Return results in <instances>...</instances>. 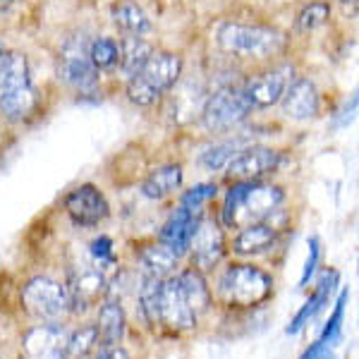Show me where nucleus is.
Masks as SVG:
<instances>
[{
  "instance_id": "1",
  "label": "nucleus",
  "mask_w": 359,
  "mask_h": 359,
  "mask_svg": "<svg viewBox=\"0 0 359 359\" xmlns=\"http://www.w3.org/2000/svg\"><path fill=\"white\" fill-rule=\"evenodd\" d=\"M283 204V189L273 184H262L257 180L237 182L225 196L223 223L228 228H245L252 223H264Z\"/></svg>"
},
{
  "instance_id": "2",
  "label": "nucleus",
  "mask_w": 359,
  "mask_h": 359,
  "mask_svg": "<svg viewBox=\"0 0 359 359\" xmlns=\"http://www.w3.org/2000/svg\"><path fill=\"white\" fill-rule=\"evenodd\" d=\"M216 41L221 50L230 55L242 57H269L283 50L285 36L273 27L262 25H237V22H225L218 27Z\"/></svg>"
},
{
  "instance_id": "3",
  "label": "nucleus",
  "mask_w": 359,
  "mask_h": 359,
  "mask_svg": "<svg viewBox=\"0 0 359 359\" xmlns=\"http://www.w3.org/2000/svg\"><path fill=\"white\" fill-rule=\"evenodd\" d=\"M34 106L29 62L22 53H5L0 62V113L8 120H22Z\"/></svg>"
},
{
  "instance_id": "4",
  "label": "nucleus",
  "mask_w": 359,
  "mask_h": 359,
  "mask_svg": "<svg viewBox=\"0 0 359 359\" xmlns=\"http://www.w3.org/2000/svg\"><path fill=\"white\" fill-rule=\"evenodd\" d=\"M273 283L262 269L235 264L221 278V297L230 306H257L271 297Z\"/></svg>"
},
{
  "instance_id": "5",
  "label": "nucleus",
  "mask_w": 359,
  "mask_h": 359,
  "mask_svg": "<svg viewBox=\"0 0 359 359\" xmlns=\"http://www.w3.org/2000/svg\"><path fill=\"white\" fill-rule=\"evenodd\" d=\"M22 302H25V309L29 314L43 323H57L72 309L67 287L50 280V278L29 280L25 290H22Z\"/></svg>"
},
{
  "instance_id": "6",
  "label": "nucleus",
  "mask_w": 359,
  "mask_h": 359,
  "mask_svg": "<svg viewBox=\"0 0 359 359\" xmlns=\"http://www.w3.org/2000/svg\"><path fill=\"white\" fill-rule=\"evenodd\" d=\"M252 111V103L242 86H223L216 94L208 96L204 106V125L211 132H225L233 130L247 118Z\"/></svg>"
},
{
  "instance_id": "7",
  "label": "nucleus",
  "mask_w": 359,
  "mask_h": 359,
  "mask_svg": "<svg viewBox=\"0 0 359 359\" xmlns=\"http://www.w3.org/2000/svg\"><path fill=\"white\" fill-rule=\"evenodd\" d=\"M96 72L89 57V41L82 39H69L60 50V60H57V74L67 86L77 91H91L96 86Z\"/></svg>"
},
{
  "instance_id": "8",
  "label": "nucleus",
  "mask_w": 359,
  "mask_h": 359,
  "mask_svg": "<svg viewBox=\"0 0 359 359\" xmlns=\"http://www.w3.org/2000/svg\"><path fill=\"white\" fill-rule=\"evenodd\" d=\"M65 211L77 225L94 228L108 218V201L94 184H82L65 196Z\"/></svg>"
},
{
  "instance_id": "9",
  "label": "nucleus",
  "mask_w": 359,
  "mask_h": 359,
  "mask_svg": "<svg viewBox=\"0 0 359 359\" xmlns=\"http://www.w3.org/2000/svg\"><path fill=\"white\" fill-rule=\"evenodd\" d=\"M290 82H292V67L280 65L276 69H269V72H262V74H257V77H252L242 89H245L252 108H269L280 101Z\"/></svg>"
},
{
  "instance_id": "10",
  "label": "nucleus",
  "mask_w": 359,
  "mask_h": 359,
  "mask_svg": "<svg viewBox=\"0 0 359 359\" xmlns=\"http://www.w3.org/2000/svg\"><path fill=\"white\" fill-rule=\"evenodd\" d=\"M280 165V154L266 147H247L230 161L228 177L237 182H249V180H259L262 175H269Z\"/></svg>"
},
{
  "instance_id": "11",
  "label": "nucleus",
  "mask_w": 359,
  "mask_h": 359,
  "mask_svg": "<svg viewBox=\"0 0 359 359\" xmlns=\"http://www.w3.org/2000/svg\"><path fill=\"white\" fill-rule=\"evenodd\" d=\"M180 72H182V57L177 53H170V50H158V53L149 55V60L144 62V67L135 77L142 79L156 96H161L170 86H175Z\"/></svg>"
},
{
  "instance_id": "12",
  "label": "nucleus",
  "mask_w": 359,
  "mask_h": 359,
  "mask_svg": "<svg viewBox=\"0 0 359 359\" xmlns=\"http://www.w3.org/2000/svg\"><path fill=\"white\" fill-rule=\"evenodd\" d=\"M67 333L57 323H43L25 335L27 359H67Z\"/></svg>"
},
{
  "instance_id": "13",
  "label": "nucleus",
  "mask_w": 359,
  "mask_h": 359,
  "mask_svg": "<svg viewBox=\"0 0 359 359\" xmlns=\"http://www.w3.org/2000/svg\"><path fill=\"white\" fill-rule=\"evenodd\" d=\"M189 249H194V264L199 269H213V266L221 262L225 254V242L216 221H211V218L196 221Z\"/></svg>"
},
{
  "instance_id": "14",
  "label": "nucleus",
  "mask_w": 359,
  "mask_h": 359,
  "mask_svg": "<svg viewBox=\"0 0 359 359\" xmlns=\"http://www.w3.org/2000/svg\"><path fill=\"white\" fill-rule=\"evenodd\" d=\"M283 111L290 120H311L321 111V98L314 82L309 79H294L287 84L283 94Z\"/></svg>"
},
{
  "instance_id": "15",
  "label": "nucleus",
  "mask_w": 359,
  "mask_h": 359,
  "mask_svg": "<svg viewBox=\"0 0 359 359\" xmlns=\"http://www.w3.org/2000/svg\"><path fill=\"white\" fill-rule=\"evenodd\" d=\"M196 221H199L196 213L187 211V208H182V206L175 208V211L170 213V218L165 221L163 230H161V245H165L180 259L189 249Z\"/></svg>"
},
{
  "instance_id": "16",
  "label": "nucleus",
  "mask_w": 359,
  "mask_h": 359,
  "mask_svg": "<svg viewBox=\"0 0 359 359\" xmlns=\"http://www.w3.org/2000/svg\"><path fill=\"white\" fill-rule=\"evenodd\" d=\"M106 276L103 271L96 269H84L79 273L72 276V283H69L67 292H69V302L77 311H84L89 306H94L98 299L106 294Z\"/></svg>"
},
{
  "instance_id": "17",
  "label": "nucleus",
  "mask_w": 359,
  "mask_h": 359,
  "mask_svg": "<svg viewBox=\"0 0 359 359\" xmlns=\"http://www.w3.org/2000/svg\"><path fill=\"white\" fill-rule=\"evenodd\" d=\"M335 283H338V273H335V271H326V273L318 278L316 292L311 294L309 299H306L304 306L299 309V314L292 318V323L287 326V333H297L299 328L304 326V323H309L311 318H314L318 311H321L323 306L328 304V299H331V292H333Z\"/></svg>"
},
{
  "instance_id": "18",
  "label": "nucleus",
  "mask_w": 359,
  "mask_h": 359,
  "mask_svg": "<svg viewBox=\"0 0 359 359\" xmlns=\"http://www.w3.org/2000/svg\"><path fill=\"white\" fill-rule=\"evenodd\" d=\"M180 184H182V168L175 163H168V165L156 168L151 175L144 180L142 194L147 196V199H163V196L180 189Z\"/></svg>"
},
{
  "instance_id": "19",
  "label": "nucleus",
  "mask_w": 359,
  "mask_h": 359,
  "mask_svg": "<svg viewBox=\"0 0 359 359\" xmlns=\"http://www.w3.org/2000/svg\"><path fill=\"white\" fill-rule=\"evenodd\" d=\"M276 242V230L266 223H252L240 228V235L235 237L233 249L235 254H262L271 249Z\"/></svg>"
},
{
  "instance_id": "20",
  "label": "nucleus",
  "mask_w": 359,
  "mask_h": 359,
  "mask_svg": "<svg viewBox=\"0 0 359 359\" xmlns=\"http://www.w3.org/2000/svg\"><path fill=\"white\" fill-rule=\"evenodd\" d=\"M113 22L118 29H123L127 36H144L151 32V22L147 13L132 0H123L113 8Z\"/></svg>"
},
{
  "instance_id": "21",
  "label": "nucleus",
  "mask_w": 359,
  "mask_h": 359,
  "mask_svg": "<svg viewBox=\"0 0 359 359\" xmlns=\"http://www.w3.org/2000/svg\"><path fill=\"white\" fill-rule=\"evenodd\" d=\"M98 340L103 343V347H115L118 340L123 338L125 333V314H123V306L108 302L103 304L101 314H98V326H96Z\"/></svg>"
},
{
  "instance_id": "22",
  "label": "nucleus",
  "mask_w": 359,
  "mask_h": 359,
  "mask_svg": "<svg viewBox=\"0 0 359 359\" xmlns=\"http://www.w3.org/2000/svg\"><path fill=\"white\" fill-rule=\"evenodd\" d=\"M154 53V48L144 41L142 36H127L123 43H120V69H123V74L127 79L135 77L139 69L144 67V62L149 60V55Z\"/></svg>"
},
{
  "instance_id": "23",
  "label": "nucleus",
  "mask_w": 359,
  "mask_h": 359,
  "mask_svg": "<svg viewBox=\"0 0 359 359\" xmlns=\"http://www.w3.org/2000/svg\"><path fill=\"white\" fill-rule=\"evenodd\" d=\"M177 280H180V285H182L184 294H187V302L192 306L194 314L199 316L201 311H206L208 304H211V297H208V287L199 271H194V269L182 271V273L177 276Z\"/></svg>"
},
{
  "instance_id": "24",
  "label": "nucleus",
  "mask_w": 359,
  "mask_h": 359,
  "mask_svg": "<svg viewBox=\"0 0 359 359\" xmlns=\"http://www.w3.org/2000/svg\"><path fill=\"white\" fill-rule=\"evenodd\" d=\"M139 262L144 266V276L163 278L177 266V257L165 245H156V247L144 249Z\"/></svg>"
},
{
  "instance_id": "25",
  "label": "nucleus",
  "mask_w": 359,
  "mask_h": 359,
  "mask_svg": "<svg viewBox=\"0 0 359 359\" xmlns=\"http://www.w3.org/2000/svg\"><path fill=\"white\" fill-rule=\"evenodd\" d=\"M242 149H245L242 139H230V142L213 144V147H208L206 151L199 156V163L208 168V170H221V168L228 165Z\"/></svg>"
},
{
  "instance_id": "26",
  "label": "nucleus",
  "mask_w": 359,
  "mask_h": 359,
  "mask_svg": "<svg viewBox=\"0 0 359 359\" xmlns=\"http://www.w3.org/2000/svg\"><path fill=\"white\" fill-rule=\"evenodd\" d=\"M89 57L94 62L96 69H111L118 65L120 57V46L108 36L96 39L94 43H89Z\"/></svg>"
},
{
  "instance_id": "27",
  "label": "nucleus",
  "mask_w": 359,
  "mask_h": 359,
  "mask_svg": "<svg viewBox=\"0 0 359 359\" xmlns=\"http://www.w3.org/2000/svg\"><path fill=\"white\" fill-rule=\"evenodd\" d=\"M347 299H350V290H343L338 294V302H335V309L328 323L323 326L321 331V343L323 345H335L340 340V333H343V318H345V306H347Z\"/></svg>"
},
{
  "instance_id": "28",
  "label": "nucleus",
  "mask_w": 359,
  "mask_h": 359,
  "mask_svg": "<svg viewBox=\"0 0 359 359\" xmlns=\"http://www.w3.org/2000/svg\"><path fill=\"white\" fill-rule=\"evenodd\" d=\"M328 15H331V5L323 3V0L304 5L302 13L297 15V29H302V32H314V29L326 25Z\"/></svg>"
},
{
  "instance_id": "29",
  "label": "nucleus",
  "mask_w": 359,
  "mask_h": 359,
  "mask_svg": "<svg viewBox=\"0 0 359 359\" xmlns=\"http://www.w3.org/2000/svg\"><path fill=\"white\" fill-rule=\"evenodd\" d=\"M98 343V333L94 326H86L82 328L79 333H74L72 338L67 340V357L72 359H79L84 355H89L91 347H94Z\"/></svg>"
},
{
  "instance_id": "30",
  "label": "nucleus",
  "mask_w": 359,
  "mask_h": 359,
  "mask_svg": "<svg viewBox=\"0 0 359 359\" xmlns=\"http://www.w3.org/2000/svg\"><path fill=\"white\" fill-rule=\"evenodd\" d=\"M213 196H216V184H196V187H192L189 192L182 194V199H180V206L187 208V211L196 213L201 206L206 204V201H211Z\"/></svg>"
},
{
  "instance_id": "31",
  "label": "nucleus",
  "mask_w": 359,
  "mask_h": 359,
  "mask_svg": "<svg viewBox=\"0 0 359 359\" xmlns=\"http://www.w3.org/2000/svg\"><path fill=\"white\" fill-rule=\"evenodd\" d=\"M318 259H321V245H318L316 237H311L309 240V257H306L304 273H302V278H299V285H306V283L311 280V276H314V271L318 266Z\"/></svg>"
},
{
  "instance_id": "32",
  "label": "nucleus",
  "mask_w": 359,
  "mask_h": 359,
  "mask_svg": "<svg viewBox=\"0 0 359 359\" xmlns=\"http://www.w3.org/2000/svg\"><path fill=\"white\" fill-rule=\"evenodd\" d=\"M91 254L103 264H108L111 266L115 262V257H113V242H111V237H98V240H94V245H91Z\"/></svg>"
},
{
  "instance_id": "33",
  "label": "nucleus",
  "mask_w": 359,
  "mask_h": 359,
  "mask_svg": "<svg viewBox=\"0 0 359 359\" xmlns=\"http://www.w3.org/2000/svg\"><path fill=\"white\" fill-rule=\"evenodd\" d=\"M302 359H335V355L331 352V347L323 345L321 340H318V343H314V345L309 347V350L304 352Z\"/></svg>"
},
{
  "instance_id": "34",
  "label": "nucleus",
  "mask_w": 359,
  "mask_h": 359,
  "mask_svg": "<svg viewBox=\"0 0 359 359\" xmlns=\"http://www.w3.org/2000/svg\"><path fill=\"white\" fill-rule=\"evenodd\" d=\"M15 3H17V0H0V13H8Z\"/></svg>"
},
{
  "instance_id": "35",
  "label": "nucleus",
  "mask_w": 359,
  "mask_h": 359,
  "mask_svg": "<svg viewBox=\"0 0 359 359\" xmlns=\"http://www.w3.org/2000/svg\"><path fill=\"white\" fill-rule=\"evenodd\" d=\"M3 57H5V50H3V46H0V62H3Z\"/></svg>"
},
{
  "instance_id": "36",
  "label": "nucleus",
  "mask_w": 359,
  "mask_h": 359,
  "mask_svg": "<svg viewBox=\"0 0 359 359\" xmlns=\"http://www.w3.org/2000/svg\"><path fill=\"white\" fill-rule=\"evenodd\" d=\"M343 3H352V5H355V3H357V0H343Z\"/></svg>"
}]
</instances>
